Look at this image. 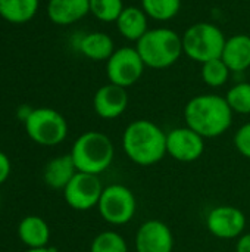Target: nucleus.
<instances>
[{"label": "nucleus", "mask_w": 250, "mask_h": 252, "mask_svg": "<svg viewBox=\"0 0 250 252\" xmlns=\"http://www.w3.org/2000/svg\"><path fill=\"white\" fill-rule=\"evenodd\" d=\"M233 114L225 96L199 94L187 102L184 121L203 139H212L220 137L231 127Z\"/></svg>", "instance_id": "1"}, {"label": "nucleus", "mask_w": 250, "mask_h": 252, "mask_svg": "<svg viewBox=\"0 0 250 252\" xmlns=\"http://www.w3.org/2000/svg\"><path fill=\"white\" fill-rule=\"evenodd\" d=\"M122 148L134 164L155 165L167 155V133L153 121L136 120L124 130Z\"/></svg>", "instance_id": "2"}, {"label": "nucleus", "mask_w": 250, "mask_h": 252, "mask_svg": "<svg viewBox=\"0 0 250 252\" xmlns=\"http://www.w3.org/2000/svg\"><path fill=\"white\" fill-rule=\"evenodd\" d=\"M136 49L146 66L165 69L172 66L181 58L183 40L172 28H149V31L136 43Z\"/></svg>", "instance_id": "3"}, {"label": "nucleus", "mask_w": 250, "mask_h": 252, "mask_svg": "<svg viewBox=\"0 0 250 252\" xmlns=\"http://www.w3.org/2000/svg\"><path fill=\"white\" fill-rule=\"evenodd\" d=\"M69 154L77 171L99 176L111 167L115 157V148L108 134L91 130L77 137Z\"/></svg>", "instance_id": "4"}, {"label": "nucleus", "mask_w": 250, "mask_h": 252, "mask_svg": "<svg viewBox=\"0 0 250 252\" xmlns=\"http://www.w3.org/2000/svg\"><path fill=\"white\" fill-rule=\"evenodd\" d=\"M183 53L194 62L205 63L218 59L225 46V35L220 27L212 22H196L181 35Z\"/></svg>", "instance_id": "5"}, {"label": "nucleus", "mask_w": 250, "mask_h": 252, "mask_svg": "<svg viewBox=\"0 0 250 252\" xmlns=\"http://www.w3.org/2000/svg\"><path fill=\"white\" fill-rule=\"evenodd\" d=\"M27 136L40 146H56L68 136L65 117L52 108H35L24 121Z\"/></svg>", "instance_id": "6"}, {"label": "nucleus", "mask_w": 250, "mask_h": 252, "mask_svg": "<svg viewBox=\"0 0 250 252\" xmlns=\"http://www.w3.org/2000/svg\"><path fill=\"white\" fill-rule=\"evenodd\" d=\"M100 217L112 226H124L130 223L136 214V196L124 185H109L103 189L97 204Z\"/></svg>", "instance_id": "7"}, {"label": "nucleus", "mask_w": 250, "mask_h": 252, "mask_svg": "<svg viewBox=\"0 0 250 252\" xmlns=\"http://www.w3.org/2000/svg\"><path fill=\"white\" fill-rule=\"evenodd\" d=\"M144 68L146 65L136 47H119L106 61V75L109 83L124 89L134 86L143 77Z\"/></svg>", "instance_id": "8"}, {"label": "nucleus", "mask_w": 250, "mask_h": 252, "mask_svg": "<svg viewBox=\"0 0 250 252\" xmlns=\"http://www.w3.org/2000/svg\"><path fill=\"white\" fill-rule=\"evenodd\" d=\"M103 189L99 176L78 171L63 189V198L72 210L88 211L97 207Z\"/></svg>", "instance_id": "9"}, {"label": "nucleus", "mask_w": 250, "mask_h": 252, "mask_svg": "<svg viewBox=\"0 0 250 252\" xmlns=\"http://www.w3.org/2000/svg\"><path fill=\"white\" fill-rule=\"evenodd\" d=\"M246 216L233 205H218L206 216V227L218 239L240 238L246 229Z\"/></svg>", "instance_id": "10"}, {"label": "nucleus", "mask_w": 250, "mask_h": 252, "mask_svg": "<svg viewBox=\"0 0 250 252\" xmlns=\"http://www.w3.org/2000/svg\"><path fill=\"white\" fill-rule=\"evenodd\" d=\"M205 151V139L190 127H178L167 133V154L180 162H194Z\"/></svg>", "instance_id": "11"}, {"label": "nucleus", "mask_w": 250, "mask_h": 252, "mask_svg": "<svg viewBox=\"0 0 250 252\" xmlns=\"http://www.w3.org/2000/svg\"><path fill=\"white\" fill-rule=\"evenodd\" d=\"M174 235L161 220L144 221L136 233L137 252H172Z\"/></svg>", "instance_id": "12"}, {"label": "nucleus", "mask_w": 250, "mask_h": 252, "mask_svg": "<svg viewBox=\"0 0 250 252\" xmlns=\"http://www.w3.org/2000/svg\"><path fill=\"white\" fill-rule=\"evenodd\" d=\"M128 106L127 89L108 83L102 86L93 97V108L103 120H115L121 117Z\"/></svg>", "instance_id": "13"}, {"label": "nucleus", "mask_w": 250, "mask_h": 252, "mask_svg": "<svg viewBox=\"0 0 250 252\" xmlns=\"http://www.w3.org/2000/svg\"><path fill=\"white\" fill-rule=\"evenodd\" d=\"M90 13V0H49L47 16L56 25H72Z\"/></svg>", "instance_id": "14"}, {"label": "nucleus", "mask_w": 250, "mask_h": 252, "mask_svg": "<svg viewBox=\"0 0 250 252\" xmlns=\"http://www.w3.org/2000/svg\"><path fill=\"white\" fill-rule=\"evenodd\" d=\"M221 59L231 72H243L250 68V35L236 34L227 38Z\"/></svg>", "instance_id": "15"}, {"label": "nucleus", "mask_w": 250, "mask_h": 252, "mask_svg": "<svg viewBox=\"0 0 250 252\" xmlns=\"http://www.w3.org/2000/svg\"><path fill=\"white\" fill-rule=\"evenodd\" d=\"M115 24L125 40L136 43L149 31V16L139 6H125Z\"/></svg>", "instance_id": "16"}, {"label": "nucleus", "mask_w": 250, "mask_h": 252, "mask_svg": "<svg viewBox=\"0 0 250 252\" xmlns=\"http://www.w3.org/2000/svg\"><path fill=\"white\" fill-rule=\"evenodd\" d=\"M77 173L78 171L72 161L71 154L59 155L46 164L43 170V179L49 188L56 190H63Z\"/></svg>", "instance_id": "17"}, {"label": "nucleus", "mask_w": 250, "mask_h": 252, "mask_svg": "<svg viewBox=\"0 0 250 252\" xmlns=\"http://www.w3.org/2000/svg\"><path fill=\"white\" fill-rule=\"evenodd\" d=\"M18 236L28 250L49 247L50 227L41 217L27 216L18 224Z\"/></svg>", "instance_id": "18"}, {"label": "nucleus", "mask_w": 250, "mask_h": 252, "mask_svg": "<svg viewBox=\"0 0 250 252\" xmlns=\"http://www.w3.org/2000/svg\"><path fill=\"white\" fill-rule=\"evenodd\" d=\"M78 50L90 61L102 62L108 61L116 49L109 34L103 31H93L81 37L78 41Z\"/></svg>", "instance_id": "19"}, {"label": "nucleus", "mask_w": 250, "mask_h": 252, "mask_svg": "<svg viewBox=\"0 0 250 252\" xmlns=\"http://www.w3.org/2000/svg\"><path fill=\"white\" fill-rule=\"evenodd\" d=\"M40 6V0H0V18L10 24L31 21Z\"/></svg>", "instance_id": "20"}, {"label": "nucleus", "mask_w": 250, "mask_h": 252, "mask_svg": "<svg viewBox=\"0 0 250 252\" xmlns=\"http://www.w3.org/2000/svg\"><path fill=\"white\" fill-rule=\"evenodd\" d=\"M141 9L149 18L159 22H167L178 15L181 0H141Z\"/></svg>", "instance_id": "21"}, {"label": "nucleus", "mask_w": 250, "mask_h": 252, "mask_svg": "<svg viewBox=\"0 0 250 252\" xmlns=\"http://www.w3.org/2000/svg\"><path fill=\"white\" fill-rule=\"evenodd\" d=\"M200 74H202V80L206 86L218 89V87H222L228 81L231 71L225 65V62L221 58H218V59H212V61L202 63Z\"/></svg>", "instance_id": "22"}, {"label": "nucleus", "mask_w": 250, "mask_h": 252, "mask_svg": "<svg viewBox=\"0 0 250 252\" xmlns=\"http://www.w3.org/2000/svg\"><path fill=\"white\" fill-rule=\"evenodd\" d=\"M90 252H128V245L118 232L106 230L93 239Z\"/></svg>", "instance_id": "23"}, {"label": "nucleus", "mask_w": 250, "mask_h": 252, "mask_svg": "<svg viewBox=\"0 0 250 252\" xmlns=\"http://www.w3.org/2000/svg\"><path fill=\"white\" fill-rule=\"evenodd\" d=\"M124 7L122 0H90V13L102 22H116Z\"/></svg>", "instance_id": "24"}, {"label": "nucleus", "mask_w": 250, "mask_h": 252, "mask_svg": "<svg viewBox=\"0 0 250 252\" xmlns=\"http://www.w3.org/2000/svg\"><path fill=\"white\" fill-rule=\"evenodd\" d=\"M225 99L233 112L249 115L250 114V83L242 81L234 84L225 94Z\"/></svg>", "instance_id": "25"}, {"label": "nucleus", "mask_w": 250, "mask_h": 252, "mask_svg": "<svg viewBox=\"0 0 250 252\" xmlns=\"http://www.w3.org/2000/svg\"><path fill=\"white\" fill-rule=\"evenodd\" d=\"M234 146L243 157L250 158V123L243 124L234 134Z\"/></svg>", "instance_id": "26"}, {"label": "nucleus", "mask_w": 250, "mask_h": 252, "mask_svg": "<svg viewBox=\"0 0 250 252\" xmlns=\"http://www.w3.org/2000/svg\"><path fill=\"white\" fill-rule=\"evenodd\" d=\"M10 171H12L10 159H9V157L4 152L0 151V185H3L9 179Z\"/></svg>", "instance_id": "27"}, {"label": "nucleus", "mask_w": 250, "mask_h": 252, "mask_svg": "<svg viewBox=\"0 0 250 252\" xmlns=\"http://www.w3.org/2000/svg\"><path fill=\"white\" fill-rule=\"evenodd\" d=\"M236 252H250V233L242 235V236L237 239Z\"/></svg>", "instance_id": "28"}, {"label": "nucleus", "mask_w": 250, "mask_h": 252, "mask_svg": "<svg viewBox=\"0 0 250 252\" xmlns=\"http://www.w3.org/2000/svg\"><path fill=\"white\" fill-rule=\"evenodd\" d=\"M25 252H56V250L52 247H43V248H29Z\"/></svg>", "instance_id": "29"}]
</instances>
